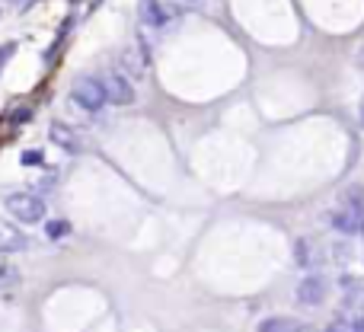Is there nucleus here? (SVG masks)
<instances>
[{"label":"nucleus","mask_w":364,"mask_h":332,"mask_svg":"<svg viewBox=\"0 0 364 332\" xmlns=\"http://www.w3.org/2000/svg\"><path fill=\"white\" fill-rule=\"evenodd\" d=\"M7 211L13 214L19 224H38L45 217V198H38L36 192H10Z\"/></svg>","instance_id":"nucleus-1"},{"label":"nucleus","mask_w":364,"mask_h":332,"mask_svg":"<svg viewBox=\"0 0 364 332\" xmlns=\"http://www.w3.org/2000/svg\"><path fill=\"white\" fill-rule=\"evenodd\" d=\"M71 99L86 112H99L106 106V90H103V80H96V77H77L71 83Z\"/></svg>","instance_id":"nucleus-2"},{"label":"nucleus","mask_w":364,"mask_h":332,"mask_svg":"<svg viewBox=\"0 0 364 332\" xmlns=\"http://www.w3.org/2000/svg\"><path fill=\"white\" fill-rule=\"evenodd\" d=\"M103 90H106V99L112 102V106H131V102L138 99L131 80L125 74H119V71H106L103 74Z\"/></svg>","instance_id":"nucleus-3"},{"label":"nucleus","mask_w":364,"mask_h":332,"mask_svg":"<svg viewBox=\"0 0 364 332\" xmlns=\"http://www.w3.org/2000/svg\"><path fill=\"white\" fill-rule=\"evenodd\" d=\"M48 138H51L55 147L67 150V154H84L86 150V141L80 138V131H74L71 125H64V121H51V125H48Z\"/></svg>","instance_id":"nucleus-4"},{"label":"nucleus","mask_w":364,"mask_h":332,"mask_svg":"<svg viewBox=\"0 0 364 332\" xmlns=\"http://www.w3.org/2000/svg\"><path fill=\"white\" fill-rule=\"evenodd\" d=\"M326 294H329V285H326V278H319V275H307L298 285V304H304V307H319L326 300Z\"/></svg>","instance_id":"nucleus-5"},{"label":"nucleus","mask_w":364,"mask_h":332,"mask_svg":"<svg viewBox=\"0 0 364 332\" xmlns=\"http://www.w3.org/2000/svg\"><path fill=\"white\" fill-rule=\"evenodd\" d=\"M138 16L144 19V26H167L169 10L163 7V0H138Z\"/></svg>","instance_id":"nucleus-6"},{"label":"nucleus","mask_w":364,"mask_h":332,"mask_svg":"<svg viewBox=\"0 0 364 332\" xmlns=\"http://www.w3.org/2000/svg\"><path fill=\"white\" fill-rule=\"evenodd\" d=\"M29 246V237L19 230L16 224L0 221V252H23Z\"/></svg>","instance_id":"nucleus-7"},{"label":"nucleus","mask_w":364,"mask_h":332,"mask_svg":"<svg viewBox=\"0 0 364 332\" xmlns=\"http://www.w3.org/2000/svg\"><path fill=\"white\" fill-rule=\"evenodd\" d=\"M259 332H300V323L291 316H269L259 323Z\"/></svg>","instance_id":"nucleus-8"},{"label":"nucleus","mask_w":364,"mask_h":332,"mask_svg":"<svg viewBox=\"0 0 364 332\" xmlns=\"http://www.w3.org/2000/svg\"><path fill=\"white\" fill-rule=\"evenodd\" d=\"M298 252H294V259H298V265H304V268H310V262H313V246H310L307 240H298Z\"/></svg>","instance_id":"nucleus-9"},{"label":"nucleus","mask_w":364,"mask_h":332,"mask_svg":"<svg viewBox=\"0 0 364 332\" xmlns=\"http://www.w3.org/2000/svg\"><path fill=\"white\" fill-rule=\"evenodd\" d=\"M45 233H48V240H61V237H67V233H71V224H67V221H48L45 224Z\"/></svg>","instance_id":"nucleus-10"},{"label":"nucleus","mask_w":364,"mask_h":332,"mask_svg":"<svg viewBox=\"0 0 364 332\" xmlns=\"http://www.w3.org/2000/svg\"><path fill=\"white\" fill-rule=\"evenodd\" d=\"M16 42H7V45L0 48V74H3V67L10 64V61H13V55H16Z\"/></svg>","instance_id":"nucleus-11"},{"label":"nucleus","mask_w":364,"mask_h":332,"mask_svg":"<svg viewBox=\"0 0 364 332\" xmlns=\"http://www.w3.org/2000/svg\"><path fill=\"white\" fill-rule=\"evenodd\" d=\"M326 332H352V323H345V320H332Z\"/></svg>","instance_id":"nucleus-12"},{"label":"nucleus","mask_w":364,"mask_h":332,"mask_svg":"<svg viewBox=\"0 0 364 332\" xmlns=\"http://www.w3.org/2000/svg\"><path fill=\"white\" fill-rule=\"evenodd\" d=\"M26 119H32V109H19V112H13V125H23Z\"/></svg>","instance_id":"nucleus-13"},{"label":"nucleus","mask_w":364,"mask_h":332,"mask_svg":"<svg viewBox=\"0 0 364 332\" xmlns=\"http://www.w3.org/2000/svg\"><path fill=\"white\" fill-rule=\"evenodd\" d=\"M19 160H23V163H42V154H38V150H32V154H29V150H26V154H23V157H19Z\"/></svg>","instance_id":"nucleus-14"},{"label":"nucleus","mask_w":364,"mask_h":332,"mask_svg":"<svg viewBox=\"0 0 364 332\" xmlns=\"http://www.w3.org/2000/svg\"><path fill=\"white\" fill-rule=\"evenodd\" d=\"M3 256H7V252H0V278L7 275V259H3Z\"/></svg>","instance_id":"nucleus-15"},{"label":"nucleus","mask_w":364,"mask_h":332,"mask_svg":"<svg viewBox=\"0 0 364 332\" xmlns=\"http://www.w3.org/2000/svg\"><path fill=\"white\" fill-rule=\"evenodd\" d=\"M358 121H361V128H364V96H361V102H358Z\"/></svg>","instance_id":"nucleus-16"},{"label":"nucleus","mask_w":364,"mask_h":332,"mask_svg":"<svg viewBox=\"0 0 364 332\" xmlns=\"http://www.w3.org/2000/svg\"><path fill=\"white\" fill-rule=\"evenodd\" d=\"M352 332H364V320H355V323H352Z\"/></svg>","instance_id":"nucleus-17"},{"label":"nucleus","mask_w":364,"mask_h":332,"mask_svg":"<svg viewBox=\"0 0 364 332\" xmlns=\"http://www.w3.org/2000/svg\"><path fill=\"white\" fill-rule=\"evenodd\" d=\"M186 3H198V0H186Z\"/></svg>","instance_id":"nucleus-18"},{"label":"nucleus","mask_w":364,"mask_h":332,"mask_svg":"<svg viewBox=\"0 0 364 332\" xmlns=\"http://www.w3.org/2000/svg\"><path fill=\"white\" fill-rule=\"evenodd\" d=\"M13 3H23V0H13Z\"/></svg>","instance_id":"nucleus-19"},{"label":"nucleus","mask_w":364,"mask_h":332,"mask_svg":"<svg viewBox=\"0 0 364 332\" xmlns=\"http://www.w3.org/2000/svg\"><path fill=\"white\" fill-rule=\"evenodd\" d=\"M0 13H3V10H0Z\"/></svg>","instance_id":"nucleus-20"}]
</instances>
